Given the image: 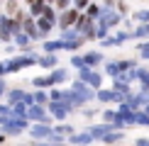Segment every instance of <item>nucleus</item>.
<instances>
[{
  "label": "nucleus",
  "instance_id": "nucleus-1",
  "mask_svg": "<svg viewBox=\"0 0 149 146\" xmlns=\"http://www.w3.org/2000/svg\"><path fill=\"white\" fill-rule=\"evenodd\" d=\"M78 17H81V15H78V10H76V8H73V10H66L64 15H61V20H59V24H61V27L66 29V27H71V24L76 22Z\"/></svg>",
  "mask_w": 149,
  "mask_h": 146
},
{
  "label": "nucleus",
  "instance_id": "nucleus-2",
  "mask_svg": "<svg viewBox=\"0 0 149 146\" xmlns=\"http://www.w3.org/2000/svg\"><path fill=\"white\" fill-rule=\"evenodd\" d=\"M98 61H100V56H98V54H91V56L83 59V63H98Z\"/></svg>",
  "mask_w": 149,
  "mask_h": 146
},
{
  "label": "nucleus",
  "instance_id": "nucleus-3",
  "mask_svg": "<svg viewBox=\"0 0 149 146\" xmlns=\"http://www.w3.org/2000/svg\"><path fill=\"white\" fill-rule=\"evenodd\" d=\"M42 66H54V59H52V56H47V59H42Z\"/></svg>",
  "mask_w": 149,
  "mask_h": 146
},
{
  "label": "nucleus",
  "instance_id": "nucleus-4",
  "mask_svg": "<svg viewBox=\"0 0 149 146\" xmlns=\"http://www.w3.org/2000/svg\"><path fill=\"white\" fill-rule=\"evenodd\" d=\"M139 78H142V83L149 85V73H139Z\"/></svg>",
  "mask_w": 149,
  "mask_h": 146
},
{
  "label": "nucleus",
  "instance_id": "nucleus-5",
  "mask_svg": "<svg viewBox=\"0 0 149 146\" xmlns=\"http://www.w3.org/2000/svg\"><path fill=\"white\" fill-rule=\"evenodd\" d=\"M137 146H149V139H139V141H137Z\"/></svg>",
  "mask_w": 149,
  "mask_h": 146
},
{
  "label": "nucleus",
  "instance_id": "nucleus-6",
  "mask_svg": "<svg viewBox=\"0 0 149 146\" xmlns=\"http://www.w3.org/2000/svg\"><path fill=\"white\" fill-rule=\"evenodd\" d=\"M139 20H149V12H139Z\"/></svg>",
  "mask_w": 149,
  "mask_h": 146
}]
</instances>
